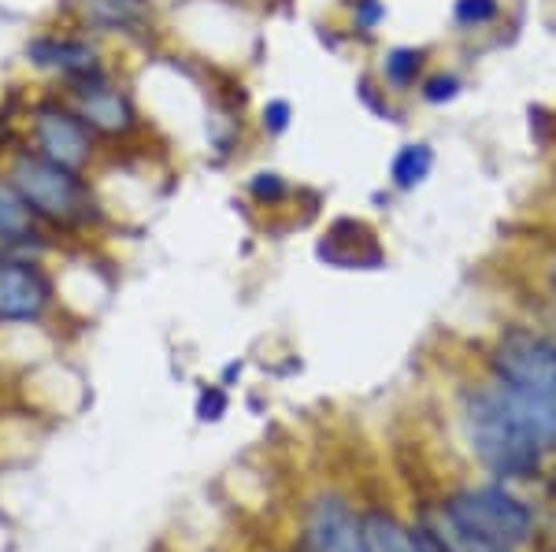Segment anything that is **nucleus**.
I'll list each match as a JSON object with an SVG mask.
<instances>
[{"instance_id":"1","label":"nucleus","mask_w":556,"mask_h":552,"mask_svg":"<svg viewBox=\"0 0 556 552\" xmlns=\"http://www.w3.org/2000/svg\"><path fill=\"white\" fill-rule=\"evenodd\" d=\"M501 394L513 400L519 420L534 431V438L556 445V342L513 326L501 334L493 352Z\"/></svg>"},{"instance_id":"2","label":"nucleus","mask_w":556,"mask_h":552,"mask_svg":"<svg viewBox=\"0 0 556 552\" xmlns=\"http://www.w3.org/2000/svg\"><path fill=\"white\" fill-rule=\"evenodd\" d=\"M8 182L15 185V193L26 201V208L34 211L49 227L64 230H83L101 222V204H97L93 190L83 182L78 171L52 164L38 153H20L8 167Z\"/></svg>"},{"instance_id":"3","label":"nucleus","mask_w":556,"mask_h":552,"mask_svg":"<svg viewBox=\"0 0 556 552\" xmlns=\"http://www.w3.org/2000/svg\"><path fill=\"white\" fill-rule=\"evenodd\" d=\"M468 438L475 457L493 475H531L542 460V441L519 420L513 400L501 394V386L482 389L468 400Z\"/></svg>"},{"instance_id":"4","label":"nucleus","mask_w":556,"mask_h":552,"mask_svg":"<svg viewBox=\"0 0 556 552\" xmlns=\"http://www.w3.org/2000/svg\"><path fill=\"white\" fill-rule=\"evenodd\" d=\"M445 512L468 552H516L531 538V512L505 489L456 493Z\"/></svg>"},{"instance_id":"5","label":"nucleus","mask_w":556,"mask_h":552,"mask_svg":"<svg viewBox=\"0 0 556 552\" xmlns=\"http://www.w3.org/2000/svg\"><path fill=\"white\" fill-rule=\"evenodd\" d=\"M34 130V153L52 159V164L67 167V171H83L93 156V130L83 123V115L60 101H41L30 112Z\"/></svg>"},{"instance_id":"6","label":"nucleus","mask_w":556,"mask_h":552,"mask_svg":"<svg viewBox=\"0 0 556 552\" xmlns=\"http://www.w3.org/2000/svg\"><path fill=\"white\" fill-rule=\"evenodd\" d=\"M49 305V274L20 256H0V323H38Z\"/></svg>"},{"instance_id":"7","label":"nucleus","mask_w":556,"mask_h":552,"mask_svg":"<svg viewBox=\"0 0 556 552\" xmlns=\"http://www.w3.org/2000/svg\"><path fill=\"white\" fill-rule=\"evenodd\" d=\"M75 112L83 115L89 130L104 133V138H127V133L138 130V112H134L130 97L108 86L101 70L75 78Z\"/></svg>"},{"instance_id":"8","label":"nucleus","mask_w":556,"mask_h":552,"mask_svg":"<svg viewBox=\"0 0 556 552\" xmlns=\"http://www.w3.org/2000/svg\"><path fill=\"white\" fill-rule=\"evenodd\" d=\"M308 541L316 552H367L364 523L349 512L345 501L338 497H323L312 509L308 519Z\"/></svg>"},{"instance_id":"9","label":"nucleus","mask_w":556,"mask_h":552,"mask_svg":"<svg viewBox=\"0 0 556 552\" xmlns=\"http://www.w3.org/2000/svg\"><path fill=\"white\" fill-rule=\"evenodd\" d=\"M26 56L30 64H38L45 70H56L64 78H86V75H97V49L89 41H78V38H60V34H45V38H34L26 44Z\"/></svg>"},{"instance_id":"10","label":"nucleus","mask_w":556,"mask_h":552,"mask_svg":"<svg viewBox=\"0 0 556 552\" xmlns=\"http://www.w3.org/2000/svg\"><path fill=\"white\" fill-rule=\"evenodd\" d=\"M319 260L345 267V271H353V267H379L382 248L375 245L371 230L361 227V222L353 230V219H338V230L330 227L327 238L319 242Z\"/></svg>"},{"instance_id":"11","label":"nucleus","mask_w":556,"mask_h":552,"mask_svg":"<svg viewBox=\"0 0 556 552\" xmlns=\"http://www.w3.org/2000/svg\"><path fill=\"white\" fill-rule=\"evenodd\" d=\"M41 238L38 216L26 208V201L15 193V185L0 182V256H12L15 248H26Z\"/></svg>"},{"instance_id":"12","label":"nucleus","mask_w":556,"mask_h":552,"mask_svg":"<svg viewBox=\"0 0 556 552\" xmlns=\"http://www.w3.org/2000/svg\"><path fill=\"white\" fill-rule=\"evenodd\" d=\"M430 167H434V153H430V145H424V141H412V145L397 149V156H393V164H390V178L401 193H408V190H416V185L427 182Z\"/></svg>"},{"instance_id":"13","label":"nucleus","mask_w":556,"mask_h":552,"mask_svg":"<svg viewBox=\"0 0 556 552\" xmlns=\"http://www.w3.org/2000/svg\"><path fill=\"white\" fill-rule=\"evenodd\" d=\"M364 541H367V552H416L412 530H405L397 519H390V515H382V512H371L364 519Z\"/></svg>"},{"instance_id":"14","label":"nucleus","mask_w":556,"mask_h":552,"mask_svg":"<svg viewBox=\"0 0 556 552\" xmlns=\"http://www.w3.org/2000/svg\"><path fill=\"white\" fill-rule=\"evenodd\" d=\"M86 20L104 30H123L138 23V0H86Z\"/></svg>"},{"instance_id":"15","label":"nucleus","mask_w":556,"mask_h":552,"mask_svg":"<svg viewBox=\"0 0 556 552\" xmlns=\"http://www.w3.org/2000/svg\"><path fill=\"white\" fill-rule=\"evenodd\" d=\"M419 70H424V52L419 49H393L382 60V75L393 89H408L416 86Z\"/></svg>"},{"instance_id":"16","label":"nucleus","mask_w":556,"mask_h":552,"mask_svg":"<svg viewBox=\"0 0 556 552\" xmlns=\"http://www.w3.org/2000/svg\"><path fill=\"white\" fill-rule=\"evenodd\" d=\"M453 15L460 26H486L501 15V0H456Z\"/></svg>"},{"instance_id":"17","label":"nucleus","mask_w":556,"mask_h":552,"mask_svg":"<svg viewBox=\"0 0 556 552\" xmlns=\"http://www.w3.org/2000/svg\"><path fill=\"white\" fill-rule=\"evenodd\" d=\"M249 193L260 201V204H278V201H286L290 197V185L282 182V175H275V171H260L249 178Z\"/></svg>"},{"instance_id":"18","label":"nucleus","mask_w":556,"mask_h":552,"mask_svg":"<svg viewBox=\"0 0 556 552\" xmlns=\"http://www.w3.org/2000/svg\"><path fill=\"white\" fill-rule=\"evenodd\" d=\"M456 93H460V78L456 75H434L424 82V101L427 104H445V101H453Z\"/></svg>"},{"instance_id":"19","label":"nucleus","mask_w":556,"mask_h":552,"mask_svg":"<svg viewBox=\"0 0 556 552\" xmlns=\"http://www.w3.org/2000/svg\"><path fill=\"white\" fill-rule=\"evenodd\" d=\"M223 412H227V394L208 386L201 394V400H197V415H201L204 423H215V420H223Z\"/></svg>"},{"instance_id":"20","label":"nucleus","mask_w":556,"mask_h":552,"mask_svg":"<svg viewBox=\"0 0 556 552\" xmlns=\"http://www.w3.org/2000/svg\"><path fill=\"white\" fill-rule=\"evenodd\" d=\"M290 119H293L290 101H267L264 104V130L267 133H282L286 127H290Z\"/></svg>"},{"instance_id":"21","label":"nucleus","mask_w":556,"mask_h":552,"mask_svg":"<svg viewBox=\"0 0 556 552\" xmlns=\"http://www.w3.org/2000/svg\"><path fill=\"white\" fill-rule=\"evenodd\" d=\"M382 15H386V8L379 0H361V4H356V26H361V30H375V26L382 23Z\"/></svg>"},{"instance_id":"22","label":"nucleus","mask_w":556,"mask_h":552,"mask_svg":"<svg viewBox=\"0 0 556 552\" xmlns=\"http://www.w3.org/2000/svg\"><path fill=\"white\" fill-rule=\"evenodd\" d=\"M412 538H416V552H450V549H445V541L434 538L430 530H416Z\"/></svg>"},{"instance_id":"23","label":"nucleus","mask_w":556,"mask_h":552,"mask_svg":"<svg viewBox=\"0 0 556 552\" xmlns=\"http://www.w3.org/2000/svg\"><path fill=\"white\" fill-rule=\"evenodd\" d=\"M553 293H556V267H553Z\"/></svg>"},{"instance_id":"24","label":"nucleus","mask_w":556,"mask_h":552,"mask_svg":"<svg viewBox=\"0 0 556 552\" xmlns=\"http://www.w3.org/2000/svg\"><path fill=\"white\" fill-rule=\"evenodd\" d=\"M138 4H141V0H138Z\"/></svg>"}]
</instances>
